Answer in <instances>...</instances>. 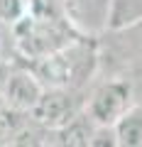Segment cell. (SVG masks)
<instances>
[{
  "instance_id": "obj_1",
  "label": "cell",
  "mask_w": 142,
  "mask_h": 147,
  "mask_svg": "<svg viewBox=\"0 0 142 147\" xmlns=\"http://www.w3.org/2000/svg\"><path fill=\"white\" fill-rule=\"evenodd\" d=\"M96 69V54L86 44L69 42L59 47L57 52L37 59L34 74L42 81V86L54 88H79Z\"/></svg>"
},
{
  "instance_id": "obj_2",
  "label": "cell",
  "mask_w": 142,
  "mask_h": 147,
  "mask_svg": "<svg viewBox=\"0 0 142 147\" xmlns=\"http://www.w3.org/2000/svg\"><path fill=\"white\" fill-rule=\"evenodd\" d=\"M83 110L76 100V91L74 88H54V86H44L42 96L37 98V103L32 105V110L27 113L32 123H37L44 130H57L61 127L66 120Z\"/></svg>"
},
{
  "instance_id": "obj_3",
  "label": "cell",
  "mask_w": 142,
  "mask_h": 147,
  "mask_svg": "<svg viewBox=\"0 0 142 147\" xmlns=\"http://www.w3.org/2000/svg\"><path fill=\"white\" fill-rule=\"evenodd\" d=\"M130 98H132V86L130 81H108V84L98 86L93 91V96L86 103V113L96 125H113L118 118L130 108Z\"/></svg>"
},
{
  "instance_id": "obj_4",
  "label": "cell",
  "mask_w": 142,
  "mask_h": 147,
  "mask_svg": "<svg viewBox=\"0 0 142 147\" xmlns=\"http://www.w3.org/2000/svg\"><path fill=\"white\" fill-rule=\"evenodd\" d=\"M44 86L37 79L34 71H27V69H17L10 71L3 86V98L5 105L12 110H20V113H30L32 105L37 103V98L42 96Z\"/></svg>"
},
{
  "instance_id": "obj_5",
  "label": "cell",
  "mask_w": 142,
  "mask_h": 147,
  "mask_svg": "<svg viewBox=\"0 0 142 147\" xmlns=\"http://www.w3.org/2000/svg\"><path fill=\"white\" fill-rule=\"evenodd\" d=\"M93 130H96V123L88 118L86 110H79L71 120H66L61 127L52 130L54 135L59 137V145H69V147H86L91 145V137H93Z\"/></svg>"
},
{
  "instance_id": "obj_6",
  "label": "cell",
  "mask_w": 142,
  "mask_h": 147,
  "mask_svg": "<svg viewBox=\"0 0 142 147\" xmlns=\"http://www.w3.org/2000/svg\"><path fill=\"white\" fill-rule=\"evenodd\" d=\"M120 147H142V103H135L113 123Z\"/></svg>"
},
{
  "instance_id": "obj_7",
  "label": "cell",
  "mask_w": 142,
  "mask_h": 147,
  "mask_svg": "<svg viewBox=\"0 0 142 147\" xmlns=\"http://www.w3.org/2000/svg\"><path fill=\"white\" fill-rule=\"evenodd\" d=\"M142 20V0H113L108 7V30L120 32Z\"/></svg>"
},
{
  "instance_id": "obj_8",
  "label": "cell",
  "mask_w": 142,
  "mask_h": 147,
  "mask_svg": "<svg viewBox=\"0 0 142 147\" xmlns=\"http://www.w3.org/2000/svg\"><path fill=\"white\" fill-rule=\"evenodd\" d=\"M25 15V0H0V20L17 22Z\"/></svg>"
}]
</instances>
